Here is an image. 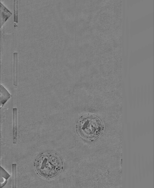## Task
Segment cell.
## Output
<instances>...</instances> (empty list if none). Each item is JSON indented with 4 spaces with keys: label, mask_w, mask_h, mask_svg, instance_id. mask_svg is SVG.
Wrapping results in <instances>:
<instances>
[{
    "label": "cell",
    "mask_w": 154,
    "mask_h": 188,
    "mask_svg": "<svg viewBox=\"0 0 154 188\" xmlns=\"http://www.w3.org/2000/svg\"><path fill=\"white\" fill-rule=\"evenodd\" d=\"M36 169L41 176L52 178L57 176L61 170V161L57 156L52 153L43 154L37 160Z\"/></svg>",
    "instance_id": "cell-1"
},
{
    "label": "cell",
    "mask_w": 154,
    "mask_h": 188,
    "mask_svg": "<svg viewBox=\"0 0 154 188\" xmlns=\"http://www.w3.org/2000/svg\"><path fill=\"white\" fill-rule=\"evenodd\" d=\"M102 125L96 117L85 116L79 121L77 125L78 132L81 136L87 140L96 139L100 135Z\"/></svg>",
    "instance_id": "cell-2"
},
{
    "label": "cell",
    "mask_w": 154,
    "mask_h": 188,
    "mask_svg": "<svg viewBox=\"0 0 154 188\" xmlns=\"http://www.w3.org/2000/svg\"><path fill=\"white\" fill-rule=\"evenodd\" d=\"M0 5H1V27L8 19L12 16V13L5 5H3L2 3L1 2H0Z\"/></svg>",
    "instance_id": "cell-3"
},
{
    "label": "cell",
    "mask_w": 154,
    "mask_h": 188,
    "mask_svg": "<svg viewBox=\"0 0 154 188\" xmlns=\"http://www.w3.org/2000/svg\"><path fill=\"white\" fill-rule=\"evenodd\" d=\"M17 109H13V143L16 144L17 139Z\"/></svg>",
    "instance_id": "cell-4"
},
{
    "label": "cell",
    "mask_w": 154,
    "mask_h": 188,
    "mask_svg": "<svg viewBox=\"0 0 154 188\" xmlns=\"http://www.w3.org/2000/svg\"><path fill=\"white\" fill-rule=\"evenodd\" d=\"M17 66L18 53L14 52L13 53L14 85L16 87L17 86Z\"/></svg>",
    "instance_id": "cell-5"
},
{
    "label": "cell",
    "mask_w": 154,
    "mask_h": 188,
    "mask_svg": "<svg viewBox=\"0 0 154 188\" xmlns=\"http://www.w3.org/2000/svg\"><path fill=\"white\" fill-rule=\"evenodd\" d=\"M12 176H13V187L17 188V165L12 164Z\"/></svg>",
    "instance_id": "cell-6"
},
{
    "label": "cell",
    "mask_w": 154,
    "mask_h": 188,
    "mask_svg": "<svg viewBox=\"0 0 154 188\" xmlns=\"http://www.w3.org/2000/svg\"><path fill=\"white\" fill-rule=\"evenodd\" d=\"M1 178H2V177L4 178L3 183L2 184V185L1 186V188H2L5 185L6 183H7V180L10 177V175L1 166Z\"/></svg>",
    "instance_id": "cell-7"
},
{
    "label": "cell",
    "mask_w": 154,
    "mask_h": 188,
    "mask_svg": "<svg viewBox=\"0 0 154 188\" xmlns=\"http://www.w3.org/2000/svg\"><path fill=\"white\" fill-rule=\"evenodd\" d=\"M17 0L14 1V22H18V10Z\"/></svg>",
    "instance_id": "cell-8"
},
{
    "label": "cell",
    "mask_w": 154,
    "mask_h": 188,
    "mask_svg": "<svg viewBox=\"0 0 154 188\" xmlns=\"http://www.w3.org/2000/svg\"><path fill=\"white\" fill-rule=\"evenodd\" d=\"M1 91L3 92V93L4 94V97L3 99L1 100V107L3 105V104L5 103V102L7 101V100L8 99H9V98H10V94H8V95H6L9 93L7 91L4 87L2 86L1 85Z\"/></svg>",
    "instance_id": "cell-9"
}]
</instances>
